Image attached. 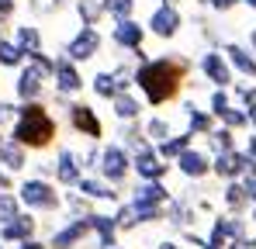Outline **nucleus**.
I'll use <instances>...</instances> for the list:
<instances>
[{"label": "nucleus", "mask_w": 256, "mask_h": 249, "mask_svg": "<svg viewBox=\"0 0 256 249\" xmlns=\"http://www.w3.org/2000/svg\"><path fill=\"white\" fill-rule=\"evenodd\" d=\"M190 73V62L170 52V56H152L149 62L135 66V86H138V97L146 100V108H166L180 97L184 83Z\"/></svg>", "instance_id": "1"}, {"label": "nucleus", "mask_w": 256, "mask_h": 249, "mask_svg": "<svg viewBox=\"0 0 256 249\" xmlns=\"http://www.w3.org/2000/svg\"><path fill=\"white\" fill-rule=\"evenodd\" d=\"M18 146H24L28 152H42L59 138V122L56 114L45 108V100H32V104H18V122L10 124V135Z\"/></svg>", "instance_id": "2"}, {"label": "nucleus", "mask_w": 256, "mask_h": 249, "mask_svg": "<svg viewBox=\"0 0 256 249\" xmlns=\"http://www.w3.org/2000/svg\"><path fill=\"white\" fill-rule=\"evenodd\" d=\"M66 122L76 135H84L86 142H100L104 138V122H100V111L86 100H70L66 108Z\"/></svg>", "instance_id": "3"}, {"label": "nucleus", "mask_w": 256, "mask_h": 249, "mask_svg": "<svg viewBox=\"0 0 256 249\" xmlns=\"http://www.w3.org/2000/svg\"><path fill=\"white\" fill-rule=\"evenodd\" d=\"M18 201L28 208V211H59V204H62V198L56 194V187L48 180H42V176L24 180L18 187Z\"/></svg>", "instance_id": "4"}, {"label": "nucleus", "mask_w": 256, "mask_h": 249, "mask_svg": "<svg viewBox=\"0 0 256 249\" xmlns=\"http://www.w3.org/2000/svg\"><path fill=\"white\" fill-rule=\"evenodd\" d=\"M100 48H104V32H100V28H76V32L66 38V45H62V56L84 66V62H90V59L100 56Z\"/></svg>", "instance_id": "5"}, {"label": "nucleus", "mask_w": 256, "mask_h": 249, "mask_svg": "<svg viewBox=\"0 0 256 249\" xmlns=\"http://www.w3.org/2000/svg\"><path fill=\"white\" fill-rule=\"evenodd\" d=\"M97 173L108 180V184H125V176L132 173V152H128L122 142H108V146H100V166H97Z\"/></svg>", "instance_id": "6"}, {"label": "nucleus", "mask_w": 256, "mask_h": 249, "mask_svg": "<svg viewBox=\"0 0 256 249\" xmlns=\"http://www.w3.org/2000/svg\"><path fill=\"white\" fill-rule=\"evenodd\" d=\"M84 86H86V76L80 70V62H73L59 52L56 56V73H52V94H62L70 100H76V94H84Z\"/></svg>", "instance_id": "7"}, {"label": "nucleus", "mask_w": 256, "mask_h": 249, "mask_svg": "<svg viewBox=\"0 0 256 249\" xmlns=\"http://www.w3.org/2000/svg\"><path fill=\"white\" fill-rule=\"evenodd\" d=\"M146 24V32L152 35V38L160 42H170L180 35V28H184V14H180V7H166V4H156L152 10H149V18L142 21Z\"/></svg>", "instance_id": "8"}, {"label": "nucleus", "mask_w": 256, "mask_h": 249, "mask_svg": "<svg viewBox=\"0 0 256 249\" xmlns=\"http://www.w3.org/2000/svg\"><path fill=\"white\" fill-rule=\"evenodd\" d=\"M45 97H48V80L24 62L14 73V100L18 104H32V100H45Z\"/></svg>", "instance_id": "9"}, {"label": "nucleus", "mask_w": 256, "mask_h": 249, "mask_svg": "<svg viewBox=\"0 0 256 249\" xmlns=\"http://www.w3.org/2000/svg\"><path fill=\"white\" fill-rule=\"evenodd\" d=\"M198 70H201V76H204L208 83H214L218 90H228V86L236 83V73H232L228 59L222 56V48H208V52H201Z\"/></svg>", "instance_id": "10"}, {"label": "nucleus", "mask_w": 256, "mask_h": 249, "mask_svg": "<svg viewBox=\"0 0 256 249\" xmlns=\"http://www.w3.org/2000/svg\"><path fill=\"white\" fill-rule=\"evenodd\" d=\"M149 38V32H146V24L138 21V18H128V21H111V45L118 48V52H135V48H142Z\"/></svg>", "instance_id": "11"}, {"label": "nucleus", "mask_w": 256, "mask_h": 249, "mask_svg": "<svg viewBox=\"0 0 256 249\" xmlns=\"http://www.w3.org/2000/svg\"><path fill=\"white\" fill-rule=\"evenodd\" d=\"M86 236H90V214L86 218H73L62 228H56L52 239H48V249H76Z\"/></svg>", "instance_id": "12"}, {"label": "nucleus", "mask_w": 256, "mask_h": 249, "mask_svg": "<svg viewBox=\"0 0 256 249\" xmlns=\"http://www.w3.org/2000/svg\"><path fill=\"white\" fill-rule=\"evenodd\" d=\"M222 56L228 59L232 73L246 76V80H256V52L250 45H239V42H225L222 45Z\"/></svg>", "instance_id": "13"}, {"label": "nucleus", "mask_w": 256, "mask_h": 249, "mask_svg": "<svg viewBox=\"0 0 256 249\" xmlns=\"http://www.w3.org/2000/svg\"><path fill=\"white\" fill-rule=\"evenodd\" d=\"M132 170L138 173V180H163L170 166H166V160H160L156 146H149L142 152H132Z\"/></svg>", "instance_id": "14"}, {"label": "nucleus", "mask_w": 256, "mask_h": 249, "mask_svg": "<svg viewBox=\"0 0 256 249\" xmlns=\"http://www.w3.org/2000/svg\"><path fill=\"white\" fill-rule=\"evenodd\" d=\"M56 184H62V187H76L80 184V176H84V170H80V160H76V152L73 149H59L56 152Z\"/></svg>", "instance_id": "15"}, {"label": "nucleus", "mask_w": 256, "mask_h": 249, "mask_svg": "<svg viewBox=\"0 0 256 249\" xmlns=\"http://www.w3.org/2000/svg\"><path fill=\"white\" fill-rule=\"evenodd\" d=\"M212 170L218 173V176H225V180H236V176H242L246 170H253V163H250V156H246V152L232 149V152H222V156H214Z\"/></svg>", "instance_id": "16"}, {"label": "nucleus", "mask_w": 256, "mask_h": 249, "mask_svg": "<svg viewBox=\"0 0 256 249\" xmlns=\"http://www.w3.org/2000/svg\"><path fill=\"white\" fill-rule=\"evenodd\" d=\"M10 38L18 42V48H21L24 56H32V52L45 48V35H42V28H38L35 21H21V24H14V28H10Z\"/></svg>", "instance_id": "17"}, {"label": "nucleus", "mask_w": 256, "mask_h": 249, "mask_svg": "<svg viewBox=\"0 0 256 249\" xmlns=\"http://www.w3.org/2000/svg\"><path fill=\"white\" fill-rule=\"evenodd\" d=\"M142 111H146V100H142L135 90L118 94V97L111 100V114H114L118 122H142Z\"/></svg>", "instance_id": "18"}, {"label": "nucleus", "mask_w": 256, "mask_h": 249, "mask_svg": "<svg viewBox=\"0 0 256 249\" xmlns=\"http://www.w3.org/2000/svg\"><path fill=\"white\" fill-rule=\"evenodd\" d=\"M35 214L32 211H21L14 222H7L4 228H0V239L4 242H24V239H35Z\"/></svg>", "instance_id": "19"}, {"label": "nucleus", "mask_w": 256, "mask_h": 249, "mask_svg": "<svg viewBox=\"0 0 256 249\" xmlns=\"http://www.w3.org/2000/svg\"><path fill=\"white\" fill-rule=\"evenodd\" d=\"M86 86H90V94L97 97V100H114L118 94H122V86H118V76H114V70H97L90 80H86Z\"/></svg>", "instance_id": "20"}, {"label": "nucleus", "mask_w": 256, "mask_h": 249, "mask_svg": "<svg viewBox=\"0 0 256 249\" xmlns=\"http://www.w3.org/2000/svg\"><path fill=\"white\" fill-rule=\"evenodd\" d=\"M76 190H80L84 198H94V201H118L114 184H108L104 176H80Z\"/></svg>", "instance_id": "21"}, {"label": "nucleus", "mask_w": 256, "mask_h": 249, "mask_svg": "<svg viewBox=\"0 0 256 249\" xmlns=\"http://www.w3.org/2000/svg\"><path fill=\"white\" fill-rule=\"evenodd\" d=\"M166 198H170V190L160 184V180H142L138 187H135V198H132V204H152V208H163L166 204Z\"/></svg>", "instance_id": "22"}, {"label": "nucleus", "mask_w": 256, "mask_h": 249, "mask_svg": "<svg viewBox=\"0 0 256 249\" xmlns=\"http://www.w3.org/2000/svg\"><path fill=\"white\" fill-rule=\"evenodd\" d=\"M73 14H76L80 28H100V21H108L100 0H73Z\"/></svg>", "instance_id": "23"}, {"label": "nucleus", "mask_w": 256, "mask_h": 249, "mask_svg": "<svg viewBox=\"0 0 256 249\" xmlns=\"http://www.w3.org/2000/svg\"><path fill=\"white\" fill-rule=\"evenodd\" d=\"M176 166H180V173H184V176H190V180H201V176L212 170V160H208L201 149H187V152L176 160Z\"/></svg>", "instance_id": "24"}, {"label": "nucleus", "mask_w": 256, "mask_h": 249, "mask_svg": "<svg viewBox=\"0 0 256 249\" xmlns=\"http://www.w3.org/2000/svg\"><path fill=\"white\" fill-rule=\"evenodd\" d=\"M0 166H4L7 173H21V170L28 166V149L18 146L14 138H7V142L0 146Z\"/></svg>", "instance_id": "25"}, {"label": "nucleus", "mask_w": 256, "mask_h": 249, "mask_svg": "<svg viewBox=\"0 0 256 249\" xmlns=\"http://www.w3.org/2000/svg\"><path fill=\"white\" fill-rule=\"evenodd\" d=\"M184 118H187V132H190V135H208V132L214 128L212 111H201L194 100L184 104Z\"/></svg>", "instance_id": "26"}, {"label": "nucleus", "mask_w": 256, "mask_h": 249, "mask_svg": "<svg viewBox=\"0 0 256 249\" xmlns=\"http://www.w3.org/2000/svg\"><path fill=\"white\" fill-rule=\"evenodd\" d=\"M24 62H28V56L18 48V42L10 38V35H7V38H0V70H10V73H18Z\"/></svg>", "instance_id": "27"}, {"label": "nucleus", "mask_w": 256, "mask_h": 249, "mask_svg": "<svg viewBox=\"0 0 256 249\" xmlns=\"http://www.w3.org/2000/svg\"><path fill=\"white\" fill-rule=\"evenodd\" d=\"M190 132H180V135H170L166 142H160L156 146V152H160V160H180L187 149H190Z\"/></svg>", "instance_id": "28"}, {"label": "nucleus", "mask_w": 256, "mask_h": 249, "mask_svg": "<svg viewBox=\"0 0 256 249\" xmlns=\"http://www.w3.org/2000/svg\"><path fill=\"white\" fill-rule=\"evenodd\" d=\"M142 132H146V138L152 142V146H160V142H166L173 135L170 128V118H163V114H152V118H146L142 122Z\"/></svg>", "instance_id": "29"}, {"label": "nucleus", "mask_w": 256, "mask_h": 249, "mask_svg": "<svg viewBox=\"0 0 256 249\" xmlns=\"http://www.w3.org/2000/svg\"><path fill=\"white\" fill-rule=\"evenodd\" d=\"M208 149H212L214 156L232 152V149H236V132L225 128V124H222V128H212V132H208Z\"/></svg>", "instance_id": "30"}, {"label": "nucleus", "mask_w": 256, "mask_h": 249, "mask_svg": "<svg viewBox=\"0 0 256 249\" xmlns=\"http://www.w3.org/2000/svg\"><path fill=\"white\" fill-rule=\"evenodd\" d=\"M100 4H104V18L111 21H128L138 10V0H100Z\"/></svg>", "instance_id": "31"}, {"label": "nucleus", "mask_w": 256, "mask_h": 249, "mask_svg": "<svg viewBox=\"0 0 256 249\" xmlns=\"http://www.w3.org/2000/svg\"><path fill=\"white\" fill-rule=\"evenodd\" d=\"M28 66H32V70H38L45 80L52 83V73H56V56H48L45 48H38V52H32V56H28Z\"/></svg>", "instance_id": "32"}, {"label": "nucleus", "mask_w": 256, "mask_h": 249, "mask_svg": "<svg viewBox=\"0 0 256 249\" xmlns=\"http://www.w3.org/2000/svg\"><path fill=\"white\" fill-rule=\"evenodd\" d=\"M18 214H21V201H18V194H10V190H0V225L14 222Z\"/></svg>", "instance_id": "33"}, {"label": "nucleus", "mask_w": 256, "mask_h": 249, "mask_svg": "<svg viewBox=\"0 0 256 249\" xmlns=\"http://www.w3.org/2000/svg\"><path fill=\"white\" fill-rule=\"evenodd\" d=\"M222 124H225V128H232V132L250 128V111H246V108H239V104H232V108L222 114Z\"/></svg>", "instance_id": "34"}, {"label": "nucleus", "mask_w": 256, "mask_h": 249, "mask_svg": "<svg viewBox=\"0 0 256 249\" xmlns=\"http://www.w3.org/2000/svg\"><path fill=\"white\" fill-rule=\"evenodd\" d=\"M228 108H232V94H228V90H218V86H214L212 97H208V111H212V118H222V114H225Z\"/></svg>", "instance_id": "35"}, {"label": "nucleus", "mask_w": 256, "mask_h": 249, "mask_svg": "<svg viewBox=\"0 0 256 249\" xmlns=\"http://www.w3.org/2000/svg\"><path fill=\"white\" fill-rule=\"evenodd\" d=\"M232 94H236L239 108H246V111L256 108V83H232Z\"/></svg>", "instance_id": "36"}, {"label": "nucleus", "mask_w": 256, "mask_h": 249, "mask_svg": "<svg viewBox=\"0 0 256 249\" xmlns=\"http://www.w3.org/2000/svg\"><path fill=\"white\" fill-rule=\"evenodd\" d=\"M225 204L232 208V211L246 208V204H250V194H246V187H242V184H228V187H225Z\"/></svg>", "instance_id": "37"}, {"label": "nucleus", "mask_w": 256, "mask_h": 249, "mask_svg": "<svg viewBox=\"0 0 256 249\" xmlns=\"http://www.w3.org/2000/svg\"><path fill=\"white\" fill-rule=\"evenodd\" d=\"M62 7H66V0H28V10L35 18H48V14L62 10Z\"/></svg>", "instance_id": "38"}, {"label": "nucleus", "mask_w": 256, "mask_h": 249, "mask_svg": "<svg viewBox=\"0 0 256 249\" xmlns=\"http://www.w3.org/2000/svg\"><path fill=\"white\" fill-rule=\"evenodd\" d=\"M14 122H18V100L0 97V132H4V128H10Z\"/></svg>", "instance_id": "39"}, {"label": "nucleus", "mask_w": 256, "mask_h": 249, "mask_svg": "<svg viewBox=\"0 0 256 249\" xmlns=\"http://www.w3.org/2000/svg\"><path fill=\"white\" fill-rule=\"evenodd\" d=\"M66 204H70V211H73L76 218H86V214H90V201H86L80 190H76V194H70V198H66Z\"/></svg>", "instance_id": "40"}, {"label": "nucleus", "mask_w": 256, "mask_h": 249, "mask_svg": "<svg viewBox=\"0 0 256 249\" xmlns=\"http://www.w3.org/2000/svg\"><path fill=\"white\" fill-rule=\"evenodd\" d=\"M201 7H208V10H214V14H228V10H236L242 0H198Z\"/></svg>", "instance_id": "41"}, {"label": "nucleus", "mask_w": 256, "mask_h": 249, "mask_svg": "<svg viewBox=\"0 0 256 249\" xmlns=\"http://www.w3.org/2000/svg\"><path fill=\"white\" fill-rule=\"evenodd\" d=\"M18 7H21V0H0V24H4V28H7V24L14 21Z\"/></svg>", "instance_id": "42"}, {"label": "nucleus", "mask_w": 256, "mask_h": 249, "mask_svg": "<svg viewBox=\"0 0 256 249\" xmlns=\"http://www.w3.org/2000/svg\"><path fill=\"white\" fill-rule=\"evenodd\" d=\"M242 187H246V194H250V201H256V170H250V176L242 180Z\"/></svg>", "instance_id": "43"}, {"label": "nucleus", "mask_w": 256, "mask_h": 249, "mask_svg": "<svg viewBox=\"0 0 256 249\" xmlns=\"http://www.w3.org/2000/svg\"><path fill=\"white\" fill-rule=\"evenodd\" d=\"M10 187H14V176L7 170H0V190H10Z\"/></svg>", "instance_id": "44"}, {"label": "nucleus", "mask_w": 256, "mask_h": 249, "mask_svg": "<svg viewBox=\"0 0 256 249\" xmlns=\"http://www.w3.org/2000/svg\"><path fill=\"white\" fill-rule=\"evenodd\" d=\"M18 249H48V246L38 242V239H24V242H18Z\"/></svg>", "instance_id": "45"}, {"label": "nucleus", "mask_w": 256, "mask_h": 249, "mask_svg": "<svg viewBox=\"0 0 256 249\" xmlns=\"http://www.w3.org/2000/svg\"><path fill=\"white\" fill-rule=\"evenodd\" d=\"M250 48L256 52V28H250Z\"/></svg>", "instance_id": "46"}, {"label": "nucleus", "mask_w": 256, "mask_h": 249, "mask_svg": "<svg viewBox=\"0 0 256 249\" xmlns=\"http://www.w3.org/2000/svg\"><path fill=\"white\" fill-rule=\"evenodd\" d=\"M250 128H253V132H256V108H253V111H250Z\"/></svg>", "instance_id": "47"}, {"label": "nucleus", "mask_w": 256, "mask_h": 249, "mask_svg": "<svg viewBox=\"0 0 256 249\" xmlns=\"http://www.w3.org/2000/svg\"><path fill=\"white\" fill-rule=\"evenodd\" d=\"M160 4H166V7H180V0H160Z\"/></svg>", "instance_id": "48"}, {"label": "nucleus", "mask_w": 256, "mask_h": 249, "mask_svg": "<svg viewBox=\"0 0 256 249\" xmlns=\"http://www.w3.org/2000/svg\"><path fill=\"white\" fill-rule=\"evenodd\" d=\"M160 249H180V246H176V242H163Z\"/></svg>", "instance_id": "49"}, {"label": "nucleus", "mask_w": 256, "mask_h": 249, "mask_svg": "<svg viewBox=\"0 0 256 249\" xmlns=\"http://www.w3.org/2000/svg\"><path fill=\"white\" fill-rule=\"evenodd\" d=\"M242 4H246V7H250V10H256V0H242Z\"/></svg>", "instance_id": "50"}, {"label": "nucleus", "mask_w": 256, "mask_h": 249, "mask_svg": "<svg viewBox=\"0 0 256 249\" xmlns=\"http://www.w3.org/2000/svg\"><path fill=\"white\" fill-rule=\"evenodd\" d=\"M0 38H7V28H4V24H0Z\"/></svg>", "instance_id": "51"}, {"label": "nucleus", "mask_w": 256, "mask_h": 249, "mask_svg": "<svg viewBox=\"0 0 256 249\" xmlns=\"http://www.w3.org/2000/svg\"><path fill=\"white\" fill-rule=\"evenodd\" d=\"M4 142H7V135H4V132H0V146H4Z\"/></svg>", "instance_id": "52"}, {"label": "nucleus", "mask_w": 256, "mask_h": 249, "mask_svg": "<svg viewBox=\"0 0 256 249\" xmlns=\"http://www.w3.org/2000/svg\"><path fill=\"white\" fill-rule=\"evenodd\" d=\"M253 218H256V211H253Z\"/></svg>", "instance_id": "53"}, {"label": "nucleus", "mask_w": 256, "mask_h": 249, "mask_svg": "<svg viewBox=\"0 0 256 249\" xmlns=\"http://www.w3.org/2000/svg\"><path fill=\"white\" fill-rule=\"evenodd\" d=\"M111 249H118V246H111Z\"/></svg>", "instance_id": "54"}, {"label": "nucleus", "mask_w": 256, "mask_h": 249, "mask_svg": "<svg viewBox=\"0 0 256 249\" xmlns=\"http://www.w3.org/2000/svg\"><path fill=\"white\" fill-rule=\"evenodd\" d=\"M0 249H4V246H0Z\"/></svg>", "instance_id": "55"}]
</instances>
